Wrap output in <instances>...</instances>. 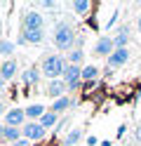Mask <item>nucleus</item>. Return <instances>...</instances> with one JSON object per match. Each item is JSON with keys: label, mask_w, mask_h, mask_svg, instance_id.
I'll return each instance as SVG.
<instances>
[{"label": "nucleus", "mask_w": 141, "mask_h": 146, "mask_svg": "<svg viewBox=\"0 0 141 146\" xmlns=\"http://www.w3.org/2000/svg\"><path fill=\"white\" fill-rule=\"evenodd\" d=\"M75 40H78V35L73 33L71 24H66V21L56 24V29H54V45H56V50H59V52H71L73 45H75Z\"/></svg>", "instance_id": "1"}, {"label": "nucleus", "mask_w": 141, "mask_h": 146, "mask_svg": "<svg viewBox=\"0 0 141 146\" xmlns=\"http://www.w3.org/2000/svg\"><path fill=\"white\" fill-rule=\"evenodd\" d=\"M66 66H68V61H66L64 57H59V54H47V57L42 59L40 71L45 73V78H50V80H59V78H64Z\"/></svg>", "instance_id": "2"}, {"label": "nucleus", "mask_w": 141, "mask_h": 146, "mask_svg": "<svg viewBox=\"0 0 141 146\" xmlns=\"http://www.w3.org/2000/svg\"><path fill=\"white\" fill-rule=\"evenodd\" d=\"M45 127H40V123H33V120H28L26 123V127H21V137L24 139H28V141H40V139H45Z\"/></svg>", "instance_id": "3"}, {"label": "nucleus", "mask_w": 141, "mask_h": 146, "mask_svg": "<svg viewBox=\"0 0 141 146\" xmlns=\"http://www.w3.org/2000/svg\"><path fill=\"white\" fill-rule=\"evenodd\" d=\"M24 31H38V29H45V14L40 12H26L24 14Z\"/></svg>", "instance_id": "4"}, {"label": "nucleus", "mask_w": 141, "mask_h": 146, "mask_svg": "<svg viewBox=\"0 0 141 146\" xmlns=\"http://www.w3.org/2000/svg\"><path fill=\"white\" fill-rule=\"evenodd\" d=\"M115 52V45H113V38L111 35H101L94 45V54H99V57H111V54Z\"/></svg>", "instance_id": "5"}, {"label": "nucleus", "mask_w": 141, "mask_h": 146, "mask_svg": "<svg viewBox=\"0 0 141 146\" xmlns=\"http://www.w3.org/2000/svg\"><path fill=\"white\" fill-rule=\"evenodd\" d=\"M5 123L7 127H19L26 123V111L24 108H9V111L5 113Z\"/></svg>", "instance_id": "6"}, {"label": "nucleus", "mask_w": 141, "mask_h": 146, "mask_svg": "<svg viewBox=\"0 0 141 146\" xmlns=\"http://www.w3.org/2000/svg\"><path fill=\"white\" fill-rule=\"evenodd\" d=\"M129 61V50H115L108 57V68H120V66H125V64Z\"/></svg>", "instance_id": "7"}, {"label": "nucleus", "mask_w": 141, "mask_h": 146, "mask_svg": "<svg viewBox=\"0 0 141 146\" xmlns=\"http://www.w3.org/2000/svg\"><path fill=\"white\" fill-rule=\"evenodd\" d=\"M45 40V29H38V31H24L21 35H19V42L26 45V42H31V45H38V42H42Z\"/></svg>", "instance_id": "8"}, {"label": "nucleus", "mask_w": 141, "mask_h": 146, "mask_svg": "<svg viewBox=\"0 0 141 146\" xmlns=\"http://www.w3.org/2000/svg\"><path fill=\"white\" fill-rule=\"evenodd\" d=\"M64 83L68 85V83H78V80H82V66H73V64H68L64 71Z\"/></svg>", "instance_id": "9"}, {"label": "nucleus", "mask_w": 141, "mask_h": 146, "mask_svg": "<svg viewBox=\"0 0 141 146\" xmlns=\"http://www.w3.org/2000/svg\"><path fill=\"white\" fill-rule=\"evenodd\" d=\"M127 42H129V29L127 26H120L118 33H115V38H113V45H115V50H125Z\"/></svg>", "instance_id": "10"}, {"label": "nucleus", "mask_w": 141, "mask_h": 146, "mask_svg": "<svg viewBox=\"0 0 141 146\" xmlns=\"http://www.w3.org/2000/svg\"><path fill=\"white\" fill-rule=\"evenodd\" d=\"M0 76L5 78V83H7V80H12L17 76V61L14 59H5V64L0 66Z\"/></svg>", "instance_id": "11"}, {"label": "nucleus", "mask_w": 141, "mask_h": 146, "mask_svg": "<svg viewBox=\"0 0 141 146\" xmlns=\"http://www.w3.org/2000/svg\"><path fill=\"white\" fill-rule=\"evenodd\" d=\"M64 92H66V83L64 80H52V83L47 85V94L54 97V99H61Z\"/></svg>", "instance_id": "12"}, {"label": "nucleus", "mask_w": 141, "mask_h": 146, "mask_svg": "<svg viewBox=\"0 0 141 146\" xmlns=\"http://www.w3.org/2000/svg\"><path fill=\"white\" fill-rule=\"evenodd\" d=\"M40 76H42L40 68H28V71L21 73V80H24V85H35L40 80Z\"/></svg>", "instance_id": "13"}, {"label": "nucleus", "mask_w": 141, "mask_h": 146, "mask_svg": "<svg viewBox=\"0 0 141 146\" xmlns=\"http://www.w3.org/2000/svg\"><path fill=\"white\" fill-rule=\"evenodd\" d=\"M38 123H40V127H45V130H47V127H54V125H59V115H56L54 111H45V115H42Z\"/></svg>", "instance_id": "14"}, {"label": "nucleus", "mask_w": 141, "mask_h": 146, "mask_svg": "<svg viewBox=\"0 0 141 146\" xmlns=\"http://www.w3.org/2000/svg\"><path fill=\"white\" fill-rule=\"evenodd\" d=\"M71 7H73V12H75V14L85 17V14L92 10V3H89V0H73V3H71Z\"/></svg>", "instance_id": "15"}, {"label": "nucleus", "mask_w": 141, "mask_h": 146, "mask_svg": "<svg viewBox=\"0 0 141 146\" xmlns=\"http://www.w3.org/2000/svg\"><path fill=\"white\" fill-rule=\"evenodd\" d=\"M3 139L9 141V144H14V141L21 139V130H19V127H7V125H5V130H3Z\"/></svg>", "instance_id": "16"}, {"label": "nucleus", "mask_w": 141, "mask_h": 146, "mask_svg": "<svg viewBox=\"0 0 141 146\" xmlns=\"http://www.w3.org/2000/svg\"><path fill=\"white\" fill-rule=\"evenodd\" d=\"M71 106H73V102H71V99H68V97H61V99H56V102H54L52 111H54L56 115H59V113H64L66 108H71Z\"/></svg>", "instance_id": "17"}, {"label": "nucleus", "mask_w": 141, "mask_h": 146, "mask_svg": "<svg viewBox=\"0 0 141 146\" xmlns=\"http://www.w3.org/2000/svg\"><path fill=\"white\" fill-rule=\"evenodd\" d=\"M42 115H45V108H42L40 104H33V106H28V108H26V118H31L33 123H35V118L40 120Z\"/></svg>", "instance_id": "18"}, {"label": "nucleus", "mask_w": 141, "mask_h": 146, "mask_svg": "<svg viewBox=\"0 0 141 146\" xmlns=\"http://www.w3.org/2000/svg\"><path fill=\"white\" fill-rule=\"evenodd\" d=\"M80 137H82V132H80V130H71L68 134H66V139H64V144H61V146H75V144L80 141Z\"/></svg>", "instance_id": "19"}, {"label": "nucleus", "mask_w": 141, "mask_h": 146, "mask_svg": "<svg viewBox=\"0 0 141 146\" xmlns=\"http://www.w3.org/2000/svg\"><path fill=\"white\" fill-rule=\"evenodd\" d=\"M97 76H99V68L97 66H85L82 68V80H87V83H92Z\"/></svg>", "instance_id": "20"}, {"label": "nucleus", "mask_w": 141, "mask_h": 146, "mask_svg": "<svg viewBox=\"0 0 141 146\" xmlns=\"http://www.w3.org/2000/svg\"><path fill=\"white\" fill-rule=\"evenodd\" d=\"M14 52V42L12 40H0V54H3V57H9V54Z\"/></svg>", "instance_id": "21"}, {"label": "nucleus", "mask_w": 141, "mask_h": 146, "mask_svg": "<svg viewBox=\"0 0 141 146\" xmlns=\"http://www.w3.org/2000/svg\"><path fill=\"white\" fill-rule=\"evenodd\" d=\"M82 50H71L68 54V64H73V66H80V61H82Z\"/></svg>", "instance_id": "22"}, {"label": "nucleus", "mask_w": 141, "mask_h": 146, "mask_svg": "<svg viewBox=\"0 0 141 146\" xmlns=\"http://www.w3.org/2000/svg\"><path fill=\"white\" fill-rule=\"evenodd\" d=\"M42 7H45V10H52V7H56V3H54V0H45Z\"/></svg>", "instance_id": "23"}, {"label": "nucleus", "mask_w": 141, "mask_h": 146, "mask_svg": "<svg viewBox=\"0 0 141 146\" xmlns=\"http://www.w3.org/2000/svg\"><path fill=\"white\" fill-rule=\"evenodd\" d=\"M12 146H28V139H24V137H21V139H19V141H14Z\"/></svg>", "instance_id": "24"}, {"label": "nucleus", "mask_w": 141, "mask_h": 146, "mask_svg": "<svg viewBox=\"0 0 141 146\" xmlns=\"http://www.w3.org/2000/svg\"><path fill=\"white\" fill-rule=\"evenodd\" d=\"M134 137H136V141H139V144H141V125H139V127H136V132H134Z\"/></svg>", "instance_id": "25"}, {"label": "nucleus", "mask_w": 141, "mask_h": 146, "mask_svg": "<svg viewBox=\"0 0 141 146\" xmlns=\"http://www.w3.org/2000/svg\"><path fill=\"white\" fill-rule=\"evenodd\" d=\"M136 29H139V33H141V14H139V19H136Z\"/></svg>", "instance_id": "26"}, {"label": "nucleus", "mask_w": 141, "mask_h": 146, "mask_svg": "<svg viewBox=\"0 0 141 146\" xmlns=\"http://www.w3.org/2000/svg\"><path fill=\"white\" fill-rule=\"evenodd\" d=\"M3 87H5V78L0 76V90H3Z\"/></svg>", "instance_id": "27"}, {"label": "nucleus", "mask_w": 141, "mask_h": 146, "mask_svg": "<svg viewBox=\"0 0 141 146\" xmlns=\"http://www.w3.org/2000/svg\"><path fill=\"white\" fill-rule=\"evenodd\" d=\"M5 113H7V111H5V106H3V104H0V115H5Z\"/></svg>", "instance_id": "28"}, {"label": "nucleus", "mask_w": 141, "mask_h": 146, "mask_svg": "<svg viewBox=\"0 0 141 146\" xmlns=\"http://www.w3.org/2000/svg\"><path fill=\"white\" fill-rule=\"evenodd\" d=\"M101 146H111V141H108V139H106V141H101Z\"/></svg>", "instance_id": "29"}, {"label": "nucleus", "mask_w": 141, "mask_h": 146, "mask_svg": "<svg viewBox=\"0 0 141 146\" xmlns=\"http://www.w3.org/2000/svg\"><path fill=\"white\" fill-rule=\"evenodd\" d=\"M3 130H5V125H0V139H3Z\"/></svg>", "instance_id": "30"}, {"label": "nucleus", "mask_w": 141, "mask_h": 146, "mask_svg": "<svg viewBox=\"0 0 141 146\" xmlns=\"http://www.w3.org/2000/svg\"><path fill=\"white\" fill-rule=\"evenodd\" d=\"M0 40H3V38H0Z\"/></svg>", "instance_id": "31"}]
</instances>
